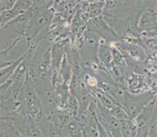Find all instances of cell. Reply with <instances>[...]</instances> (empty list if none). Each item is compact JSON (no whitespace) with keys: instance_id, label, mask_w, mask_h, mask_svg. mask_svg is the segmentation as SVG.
<instances>
[{"instance_id":"cell-1","label":"cell","mask_w":157,"mask_h":137,"mask_svg":"<svg viewBox=\"0 0 157 137\" xmlns=\"http://www.w3.org/2000/svg\"><path fill=\"white\" fill-rule=\"evenodd\" d=\"M121 124L122 137H137V125L134 124L130 119L120 121Z\"/></svg>"}]
</instances>
